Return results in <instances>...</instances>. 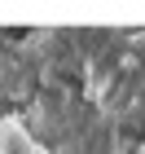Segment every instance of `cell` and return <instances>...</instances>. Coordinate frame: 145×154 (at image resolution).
<instances>
[{"instance_id":"obj_1","label":"cell","mask_w":145,"mask_h":154,"mask_svg":"<svg viewBox=\"0 0 145 154\" xmlns=\"http://www.w3.org/2000/svg\"><path fill=\"white\" fill-rule=\"evenodd\" d=\"M0 145H9V154H40V145L26 141V132L18 128V123H9V128L0 132Z\"/></svg>"}]
</instances>
